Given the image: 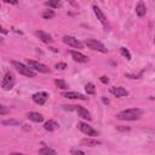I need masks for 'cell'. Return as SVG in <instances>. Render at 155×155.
<instances>
[{"label":"cell","instance_id":"4dcf8cb0","mask_svg":"<svg viewBox=\"0 0 155 155\" xmlns=\"http://www.w3.org/2000/svg\"><path fill=\"white\" fill-rule=\"evenodd\" d=\"M5 3H7V4H17V1H10V0H5Z\"/></svg>","mask_w":155,"mask_h":155},{"label":"cell","instance_id":"44dd1931","mask_svg":"<svg viewBox=\"0 0 155 155\" xmlns=\"http://www.w3.org/2000/svg\"><path fill=\"white\" fill-rule=\"evenodd\" d=\"M85 90H86V92H87V95H95V94H96V87H95L94 84H91V82L86 84Z\"/></svg>","mask_w":155,"mask_h":155},{"label":"cell","instance_id":"5bb4252c","mask_svg":"<svg viewBox=\"0 0 155 155\" xmlns=\"http://www.w3.org/2000/svg\"><path fill=\"white\" fill-rule=\"evenodd\" d=\"M110 92L115 97H124V96H127L128 92L127 90H125L124 87H112L110 89Z\"/></svg>","mask_w":155,"mask_h":155},{"label":"cell","instance_id":"9c48e42d","mask_svg":"<svg viewBox=\"0 0 155 155\" xmlns=\"http://www.w3.org/2000/svg\"><path fill=\"white\" fill-rule=\"evenodd\" d=\"M63 43L67 44L68 46H71V47H74V49H82V44L76 38H74V37L65 35V37L63 38Z\"/></svg>","mask_w":155,"mask_h":155},{"label":"cell","instance_id":"5b68a950","mask_svg":"<svg viewBox=\"0 0 155 155\" xmlns=\"http://www.w3.org/2000/svg\"><path fill=\"white\" fill-rule=\"evenodd\" d=\"M27 64L30 69H34L39 71V73H44V74H49L50 73V69L46 67L45 64L40 63L38 61H33V59H27Z\"/></svg>","mask_w":155,"mask_h":155},{"label":"cell","instance_id":"2e32d148","mask_svg":"<svg viewBox=\"0 0 155 155\" xmlns=\"http://www.w3.org/2000/svg\"><path fill=\"white\" fill-rule=\"evenodd\" d=\"M44 127H45L46 131H50L51 132V131H56V130H57V128L59 127V125L55 120H49V121L45 122Z\"/></svg>","mask_w":155,"mask_h":155},{"label":"cell","instance_id":"603a6c76","mask_svg":"<svg viewBox=\"0 0 155 155\" xmlns=\"http://www.w3.org/2000/svg\"><path fill=\"white\" fill-rule=\"evenodd\" d=\"M53 17H55V12L52 10H46V11L43 12V18H45V19H51Z\"/></svg>","mask_w":155,"mask_h":155},{"label":"cell","instance_id":"4fadbf2b","mask_svg":"<svg viewBox=\"0 0 155 155\" xmlns=\"http://www.w3.org/2000/svg\"><path fill=\"white\" fill-rule=\"evenodd\" d=\"M39 37V39L41 40V41H44V43H46V44H49V43H52L53 41V39H52V37L49 34V33H45V32H43V30H38L37 33H35Z\"/></svg>","mask_w":155,"mask_h":155},{"label":"cell","instance_id":"7a4b0ae2","mask_svg":"<svg viewBox=\"0 0 155 155\" xmlns=\"http://www.w3.org/2000/svg\"><path fill=\"white\" fill-rule=\"evenodd\" d=\"M63 108L65 110H74V112H76L78 114H79V116L82 118V119H85V120H89V121L92 120V116L90 114V112L87 109H85L84 107H81V106H63Z\"/></svg>","mask_w":155,"mask_h":155},{"label":"cell","instance_id":"d4e9b609","mask_svg":"<svg viewBox=\"0 0 155 155\" xmlns=\"http://www.w3.org/2000/svg\"><path fill=\"white\" fill-rule=\"evenodd\" d=\"M45 5H47V6H51V7H58L61 3L58 1V0H55V1H46Z\"/></svg>","mask_w":155,"mask_h":155},{"label":"cell","instance_id":"7402d4cb","mask_svg":"<svg viewBox=\"0 0 155 155\" xmlns=\"http://www.w3.org/2000/svg\"><path fill=\"white\" fill-rule=\"evenodd\" d=\"M1 124L4 126H7V125H11V126H19V121L18 120H13V119H11V120H3Z\"/></svg>","mask_w":155,"mask_h":155},{"label":"cell","instance_id":"4316f807","mask_svg":"<svg viewBox=\"0 0 155 155\" xmlns=\"http://www.w3.org/2000/svg\"><path fill=\"white\" fill-rule=\"evenodd\" d=\"M67 68V64L65 63H57L56 64V69H59V70H63Z\"/></svg>","mask_w":155,"mask_h":155},{"label":"cell","instance_id":"30bf717a","mask_svg":"<svg viewBox=\"0 0 155 155\" xmlns=\"http://www.w3.org/2000/svg\"><path fill=\"white\" fill-rule=\"evenodd\" d=\"M62 97L69 98V100H81V101H86L87 100L86 96H84L82 94H79V92H75V91L63 92V94H62Z\"/></svg>","mask_w":155,"mask_h":155},{"label":"cell","instance_id":"52a82bcc","mask_svg":"<svg viewBox=\"0 0 155 155\" xmlns=\"http://www.w3.org/2000/svg\"><path fill=\"white\" fill-rule=\"evenodd\" d=\"M15 84V78H13V74L12 73H6L3 79V82H1V87L4 90H11L12 86Z\"/></svg>","mask_w":155,"mask_h":155},{"label":"cell","instance_id":"e0dca14e","mask_svg":"<svg viewBox=\"0 0 155 155\" xmlns=\"http://www.w3.org/2000/svg\"><path fill=\"white\" fill-rule=\"evenodd\" d=\"M147 12V7H146V4H144L143 1H139L137 4V6H136V13L138 15L139 17H143L144 15H146Z\"/></svg>","mask_w":155,"mask_h":155},{"label":"cell","instance_id":"3957f363","mask_svg":"<svg viewBox=\"0 0 155 155\" xmlns=\"http://www.w3.org/2000/svg\"><path fill=\"white\" fill-rule=\"evenodd\" d=\"M11 64L16 68V70L18 71L19 74H22L24 76H28V78H35V73L34 71L28 68V67H25L23 63H21V62H17V61H12Z\"/></svg>","mask_w":155,"mask_h":155},{"label":"cell","instance_id":"d6a6232c","mask_svg":"<svg viewBox=\"0 0 155 155\" xmlns=\"http://www.w3.org/2000/svg\"><path fill=\"white\" fill-rule=\"evenodd\" d=\"M12 155H25V154H21V153H13Z\"/></svg>","mask_w":155,"mask_h":155},{"label":"cell","instance_id":"1f68e13d","mask_svg":"<svg viewBox=\"0 0 155 155\" xmlns=\"http://www.w3.org/2000/svg\"><path fill=\"white\" fill-rule=\"evenodd\" d=\"M103 102H104V103H107V104H108V103H109V100H106V98L103 97Z\"/></svg>","mask_w":155,"mask_h":155},{"label":"cell","instance_id":"484cf974","mask_svg":"<svg viewBox=\"0 0 155 155\" xmlns=\"http://www.w3.org/2000/svg\"><path fill=\"white\" fill-rule=\"evenodd\" d=\"M116 130L118 131H121V132H130L131 128L127 127V126H116Z\"/></svg>","mask_w":155,"mask_h":155},{"label":"cell","instance_id":"d6986e66","mask_svg":"<svg viewBox=\"0 0 155 155\" xmlns=\"http://www.w3.org/2000/svg\"><path fill=\"white\" fill-rule=\"evenodd\" d=\"M81 143L84 144V146H87V147H96V146H100V144H101V142L96 141V139H90V138L82 139Z\"/></svg>","mask_w":155,"mask_h":155},{"label":"cell","instance_id":"836d02e7","mask_svg":"<svg viewBox=\"0 0 155 155\" xmlns=\"http://www.w3.org/2000/svg\"><path fill=\"white\" fill-rule=\"evenodd\" d=\"M154 41H155V39H154Z\"/></svg>","mask_w":155,"mask_h":155},{"label":"cell","instance_id":"7c38bea8","mask_svg":"<svg viewBox=\"0 0 155 155\" xmlns=\"http://www.w3.org/2000/svg\"><path fill=\"white\" fill-rule=\"evenodd\" d=\"M71 57L75 62H79V63H86V62H89V58H87V56L82 55L81 52H78V51H71L70 52Z\"/></svg>","mask_w":155,"mask_h":155},{"label":"cell","instance_id":"ffe728a7","mask_svg":"<svg viewBox=\"0 0 155 155\" xmlns=\"http://www.w3.org/2000/svg\"><path fill=\"white\" fill-rule=\"evenodd\" d=\"M55 84H56V86H57L58 89H61V90H67V89H68V84H67L64 80L57 79V80H55Z\"/></svg>","mask_w":155,"mask_h":155},{"label":"cell","instance_id":"ac0fdd59","mask_svg":"<svg viewBox=\"0 0 155 155\" xmlns=\"http://www.w3.org/2000/svg\"><path fill=\"white\" fill-rule=\"evenodd\" d=\"M39 155H57V153H56V150H53L52 148L44 147L39 150Z\"/></svg>","mask_w":155,"mask_h":155},{"label":"cell","instance_id":"8fae6325","mask_svg":"<svg viewBox=\"0 0 155 155\" xmlns=\"http://www.w3.org/2000/svg\"><path fill=\"white\" fill-rule=\"evenodd\" d=\"M94 12H95V15L97 16V19H100V22L107 28L108 27V21H107V17L104 16V13L102 12V10L100 7H97L96 5H95V6H94Z\"/></svg>","mask_w":155,"mask_h":155},{"label":"cell","instance_id":"9a60e30c","mask_svg":"<svg viewBox=\"0 0 155 155\" xmlns=\"http://www.w3.org/2000/svg\"><path fill=\"white\" fill-rule=\"evenodd\" d=\"M27 116H28L29 120H32L34 122H43L44 121V116L41 115V114H39V113H35V112L28 113Z\"/></svg>","mask_w":155,"mask_h":155},{"label":"cell","instance_id":"83f0119b","mask_svg":"<svg viewBox=\"0 0 155 155\" xmlns=\"http://www.w3.org/2000/svg\"><path fill=\"white\" fill-rule=\"evenodd\" d=\"M7 113H9V109H6V107H4V106L0 107V115H5Z\"/></svg>","mask_w":155,"mask_h":155},{"label":"cell","instance_id":"f1b7e54d","mask_svg":"<svg viewBox=\"0 0 155 155\" xmlns=\"http://www.w3.org/2000/svg\"><path fill=\"white\" fill-rule=\"evenodd\" d=\"M71 155H85V153L82 150H74L71 152Z\"/></svg>","mask_w":155,"mask_h":155},{"label":"cell","instance_id":"f546056e","mask_svg":"<svg viewBox=\"0 0 155 155\" xmlns=\"http://www.w3.org/2000/svg\"><path fill=\"white\" fill-rule=\"evenodd\" d=\"M101 81L103 82V84H108V82H109V79H108L107 76H101Z\"/></svg>","mask_w":155,"mask_h":155},{"label":"cell","instance_id":"277c9868","mask_svg":"<svg viewBox=\"0 0 155 155\" xmlns=\"http://www.w3.org/2000/svg\"><path fill=\"white\" fill-rule=\"evenodd\" d=\"M85 44H86L87 47L91 49V50L100 51V52H102V53H107V52H108V50H107L106 46L103 45L102 43H100V41L95 40V39H86Z\"/></svg>","mask_w":155,"mask_h":155},{"label":"cell","instance_id":"ba28073f","mask_svg":"<svg viewBox=\"0 0 155 155\" xmlns=\"http://www.w3.org/2000/svg\"><path fill=\"white\" fill-rule=\"evenodd\" d=\"M33 98V101L37 103V104L39 106H43L46 103V101H47V98H49V94L47 92H37V94H34L32 96Z\"/></svg>","mask_w":155,"mask_h":155},{"label":"cell","instance_id":"6da1fadb","mask_svg":"<svg viewBox=\"0 0 155 155\" xmlns=\"http://www.w3.org/2000/svg\"><path fill=\"white\" fill-rule=\"evenodd\" d=\"M143 115V110L139 108H131V109H126L120 112L116 115L119 120H125V121H133V120H138L139 118Z\"/></svg>","mask_w":155,"mask_h":155},{"label":"cell","instance_id":"8992f818","mask_svg":"<svg viewBox=\"0 0 155 155\" xmlns=\"http://www.w3.org/2000/svg\"><path fill=\"white\" fill-rule=\"evenodd\" d=\"M78 128L87 136H91V137L98 136V132L95 130V128H92L90 125H87L86 122H78Z\"/></svg>","mask_w":155,"mask_h":155},{"label":"cell","instance_id":"cb8c5ba5","mask_svg":"<svg viewBox=\"0 0 155 155\" xmlns=\"http://www.w3.org/2000/svg\"><path fill=\"white\" fill-rule=\"evenodd\" d=\"M120 52H121V55L124 56V57H126V59H128V61L131 59V53H130V51H128L127 49L120 47Z\"/></svg>","mask_w":155,"mask_h":155}]
</instances>
